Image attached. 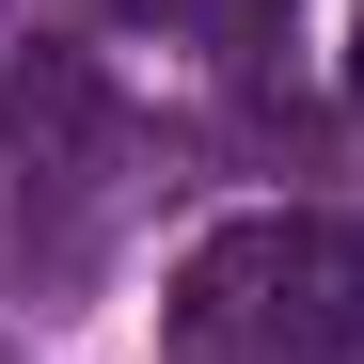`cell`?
I'll list each match as a JSON object with an SVG mask.
<instances>
[{
    "label": "cell",
    "mask_w": 364,
    "mask_h": 364,
    "mask_svg": "<svg viewBox=\"0 0 364 364\" xmlns=\"http://www.w3.org/2000/svg\"><path fill=\"white\" fill-rule=\"evenodd\" d=\"M159 348L174 364H364V222L254 206V222L191 237Z\"/></svg>",
    "instance_id": "6da1fadb"
},
{
    "label": "cell",
    "mask_w": 364,
    "mask_h": 364,
    "mask_svg": "<svg viewBox=\"0 0 364 364\" xmlns=\"http://www.w3.org/2000/svg\"><path fill=\"white\" fill-rule=\"evenodd\" d=\"M0 111H16V269L32 285H80L111 191H127V95H111L80 48H32Z\"/></svg>",
    "instance_id": "7a4b0ae2"
},
{
    "label": "cell",
    "mask_w": 364,
    "mask_h": 364,
    "mask_svg": "<svg viewBox=\"0 0 364 364\" xmlns=\"http://www.w3.org/2000/svg\"><path fill=\"white\" fill-rule=\"evenodd\" d=\"M348 95H364V16H348Z\"/></svg>",
    "instance_id": "3957f363"
}]
</instances>
